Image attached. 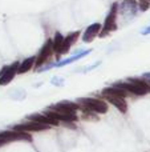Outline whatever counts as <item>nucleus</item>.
I'll use <instances>...</instances> for the list:
<instances>
[{
	"label": "nucleus",
	"instance_id": "obj_16",
	"mask_svg": "<svg viewBox=\"0 0 150 152\" xmlns=\"http://www.w3.org/2000/svg\"><path fill=\"white\" fill-rule=\"evenodd\" d=\"M138 7H140L141 11H146L150 7V1H148V0H141V1L138 3Z\"/></svg>",
	"mask_w": 150,
	"mask_h": 152
},
{
	"label": "nucleus",
	"instance_id": "obj_19",
	"mask_svg": "<svg viewBox=\"0 0 150 152\" xmlns=\"http://www.w3.org/2000/svg\"><path fill=\"white\" fill-rule=\"evenodd\" d=\"M4 144V142H3V140H0V145H3Z\"/></svg>",
	"mask_w": 150,
	"mask_h": 152
},
{
	"label": "nucleus",
	"instance_id": "obj_7",
	"mask_svg": "<svg viewBox=\"0 0 150 152\" xmlns=\"http://www.w3.org/2000/svg\"><path fill=\"white\" fill-rule=\"evenodd\" d=\"M53 53V48H52V40H47V43L44 44V47L41 48V51H40L39 56L36 58V61H35V64H36V67H40L43 66V64L45 63V61L48 60V59L52 56Z\"/></svg>",
	"mask_w": 150,
	"mask_h": 152
},
{
	"label": "nucleus",
	"instance_id": "obj_5",
	"mask_svg": "<svg viewBox=\"0 0 150 152\" xmlns=\"http://www.w3.org/2000/svg\"><path fill=\"white\" fill-rule=\"evenodd\" d=\"M49 127L45 126V124L41 123H36V121H28V123H24V124H16L13 127L15 131H21V132H40V131H45L48 129Z\"/></svg>",
	"mask_w": 150,
	"mask_h": 152
},
{
	"label": "nucleus",
	"instance_id": "obj_8",
	"mask_svg": "<svg viewBox=\"0 0 150 152\" xmlns=\"http://www.w3.org/2000/svg\"><path fill=\"white\" fill-rule=\"evenodd\" d=\"M128 92L125 89L120 88L117 86H112V87H106L102 89V96L104 97H126Z\"/></svg>",
	"mask_w": 150,
	"mask_h": 152
},
{
	"label": "nucleus",
	"instance_id": "obj_9",
	"mask_svg": "<svg viewBox=\"0 0 150 152\" xmlns=\"http://www.w3.org/2000/svg\"><path fill=\"white\" fill-rule=\"evenodd\" d=\"M100 31H101V24L100 23L90 24V26L85 29V34H84V36H82V40H84L85 43H90L98 34H100Z\"/></svg>",
	"mask_w": 150,
	"mask_h": 152
},
{
	"label": "nucleus",
	"instance_id": "obj_17",
	"mask_svg": "<svg viewBox=\"0 0 150 152\" xmlns=\"http://www.w3.org/2000/svg\"><path fill=\"white\" fill-rule=\"evenodd\" d=\"M144 80H145L146 83L150 86V74H145V75H144Z\"/></svg>",
	"mask_w": 150,
	"mask_h": 152
},
{
	"label": "nucleus",
	"instance_id": "obj_10",
	"mask_svg": "<svg viewBox=\"0 0 150 152\" xmlns=\"http://www.w3.org/2000/svg\"><path fill=\"white\" fill-rule=\"evenodd\" d=\"M79 34L80 32H72L71 35H68L66 37H64V42H63V45H61V50H60V55H65L66 52L69 51V48L73 45V43H76V40L79 39Z\"/></svg>",
	"mask_w": 150,
	"mask_h": 152
},
{
	"label": "nucleus",
	"instance_id": "obj_6",
	"mask_svg": "<svg viewBox=\"0 0 150 152\" xmlns=\"http://www.w3.org/2000/svg\"><path fill=\"white\" fill-rule=\"evenodd\" d=\"M19 63H13L11 66H7L0 71V86H7L13 77H15L16 72H17Z\"/></svg>",
	"mask_w": 150,
	"mask_h": 152
},
{
	"label": "nucleus",
	"instance_id": "obj_3",
	"mask_svg": "<svg viewBox=\"0 0 150 152\" xmlns=\"http://www.w3.org/2000/svg\"><path fill=\"white\" fill-rule=\"evenodd\" d=\"M117 13H118V4L114 3L112 5L110 11H109L108 16L105 19V24H104V28L100 32V37H105L106 35H109V32L116 31L117 29Z\"/></svg>",
	"mask_w": 150,
	"mask_h": 152
},
{
	"label": "nucleus",
	"instance_id": "obj_1",
	"mask_svg": "<svg viewBox=\"0 0 150 152\" xmlns=\"http://www.w3.org/2000/svg\"><path fill=\"white\" fill-rule=\"evenodd\" d=\"M114 86L120 87V88L125 89L128 94H133V95H146L148 92H150V86L146 83L144 79H128V81H120V83H116Z\"/></svg>",
	"mask_w": 150,
	"mask_h": 152
},
{
	"label": "nucleus",
	"instance_id": "obj_15",
	"mask_svg": "<svg viewBox=\"0 0 150 152\" xmlns=\"http://www.w3.org/2000/svg\"><path fill=\"white\" fill-rule=\"evenodd\" d=\"M63 42H64V36L61 34H56L55 35V39L52 40V48H53V52L58 56L60 53V50H61V45H63Z\"/></svg>",
	"mask_w": 150,
	"mask_h": 152
},
{
	"label": "nucleus",
	"instance_id": "obj_14",
	"mask_svg": "<svg viewBox=\"0 0 150 152\" xmlns=\"http://www.w3.org/2000/svg\"><path fill=\"white\" fill-rule=\"evenodd\" d=\"M105 99L108 100L109 103H112V104H113L116 108H118L122 113L126 112L128 104H126V102H125L124 97H105Z\"/></svg>",
	"mask_w": 150,
	"mask_h": 152
},
{
	"label": "nucleus",
	"instance_id": "obj_11",
	"mask_svg": "<svg viewBox=\"0 0 150 152\" xmlns=\"http://www.w3.org/2000/svg\"><path fill=\"white\" fill-rule=\"evenodd\" d=\"M28 119H31L32 121H36V123H41L45 124V126L50 127V126H57L58 121L57 120H53V119H49L48 116L41 115V113H33V115H29Z\"/></svg>",
	"mask_w": 150,
	"mask_h": 152
},
{
	"label": "nucleus",
	"instance_id": "obj_12",
	"mask_svg": "<svg viewBox=\"0 0 150 152\" xmlns=\"http://www.w3.org/2000/svg\"><path fill=\"white\" fill-rule=\"evenodd\" d=\"M90 52H92V50L82 51V52L77 53V55H73V56H72V58H68V59H65V60H61V61H58L57 64H53L52 67H63V66H66V64H71V63H73V61H76V60H80V59H82V58H84V56L89 55ZM52 67H50V68H52Z\"/></svg>",
	"mask_w": 150,
	"mask_h": 152
},
{
	"label": "nucleus",
	"instance_id": "obj_2",
	"mask_svg": "<svg viewBox=\"0 0 150 152\" xmlns=\"http://www.w3.org/2000/svg\"><path fill=\"white\" fill-rule=\"evenodd\" d=\"M77 104L82 110L90 111V112H94V113H105L108 111V104L105 102H102L100 99H93V97H82V99H79Z\"/></svg>",
	"mask_w": 150,
	"mask_h": 152
},
{
	"label": "nucleus",
	"instance_id": "obj_13",
	"mask_svg": "<svg viewBox=\"0 0 150 152\" xmlns=\"http://www.w3.org/2000/svg\"><path fill=\"white\" fill-rule=\"evenodd\" d=\"M35 61H36V58H35V56H31V58H27L23 63H19L17 74H25V72H28L29 69L33 67Z\"/></svg>",
	"mask_w": 150,
	"mask_h": 152
},
{
	"label": "nucleus",
	"instance_id": "obj_4",
	"mask_svg": "<svg viewBox=\"0 0 150 152\" xmlns=\"http://www.w3.org/2000/svg\"><path fill=\"white\" fill-rule=\"evenodd\" d=\"M0 140H3L5 143L9 142H19V140H27V142H31L32 137L27 132H21V131H4L0 132Z\"/></svg>",
	"mask_w": 150,
	"mask_h": 152
},
{
	"label": "nucleus",
	"instance_id": "obj_18",
	"mask_svg": "<svg viewBox=\"0 0 150 152\" xmlns=\"http://www.w3.org/2000/svg\"><path fill=\"white\" fill-rule=\"evenodd\" d=\"M142 35H150V26L146 27V28L144 29V31H142Z\"/></svg>",
	"mask_w": 150,
	"mask_h": 152
}]
</instances>
